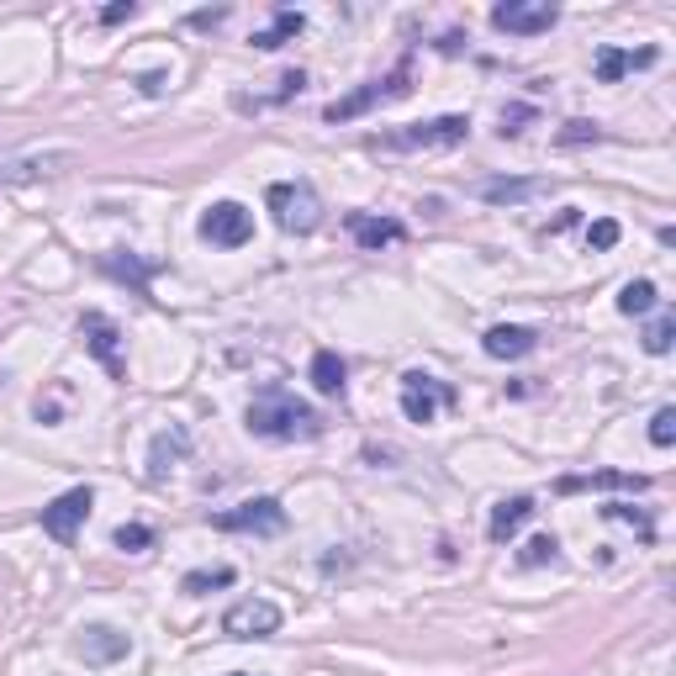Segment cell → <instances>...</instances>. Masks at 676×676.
<instances>
[{
    "label": "cell",
    "instance_id": "23",
    "mask_svg": "<svg viewBox=\"0 0 676 676\" xmlns=\"http://www.w3.org/2000/svg\"><path fill=\"white\" fill-rule=\"evenodd\" d=\"M655 302H661L655 280H629V285L618 291V313H624V318H645V313H655Z\"/></svg>",
    "mask_w": 676,
    "mask_h": 676
},
{
    "label": "cell",
    "instance_id": "30",
    "mask_svg": "<svg viewBox=\"0 0 676 676\" xmlns=\"http://www.w3.org/2000/svg\"><path fill=\"white\" fill-rule=\"evenodd\" d=\"M556 550H560L556 534H539V539H528V545H523V556H518V560H523V565H545V560H556Z\"/></svg>",
    "mask_w": 676,
    "mask_h": 676
},
{
    "label": "cell",
    "instance_id": "14",
    "mask_svg": "<svg viewBox=\"0 0 676 676\" xmlns=\"http://www.w3.org/2000/svg\"><path fill=\"white\" fill-rule=\"evenodd\" d=\"M80 655L90 666H112V661H127V655H132V639L122 635V629H112V624H90L80 635Z\"/></svg>",
    "mask_w": 676,
    "mask_h": 676
},
{
    "label": "cell",
    "instance_id": "11",
    "mask_svg": "<svg viewBox=\"0 0 676 676\" xmlns=\"http://www.w3.org/2000/svg\"><path fill=\"white\" fill-rule=\"evenodd\" d=\"M397 95H407V75H392L386 85H359L355 95H344V101H328L322 106V122H355V117H365L375 101H397Z\"/></svg>",
    "mask_w": 676,
    "mask_h": 676
},
{
    "label": "cell",
    "instance_id": "7",
    "mask_svg": "<svg viewBox=\"0 0 676 676\" xmlns=\"http://www.w3.org/2000/svg\"><path fill=\"white\" fill-rule=\"evenodd\" d=\"M449 401H455V392L444 381H434V375H423V370L401 375V418L407 423H434L438 407H449Z\"/></svg>",
    "mask_w": 676,
    "mask_h": 676
},
{
    "label": "cell",
    "instance_id": "16",
    "mask_svg": "<svg viewBox=\"0 0 676 676\" xmlns=\"http://www.w3.org/2000/svg\"><path fill=\"white\" fill-rule=\"evenodd\" d=\"M349 233H355V243L365 248V254H381V248H392V243L407 239L401 222H392V217H365V212L349 217Z\"/></svg>",
    "mask_w": 676,
    "mask_h": 676
},
{
    "label": "cell",
    "instance_id": "9",
    "mask_svg": "<svg viewBox=\"0 0 676 676\" xmlns=\"http://www.w3.org/2000/svg\"><path fill=\"white\" fill-rule=\"evenodd\" d=\"M90 508H95V492H90V486H75V492L53 497V502L42 508V534H53L59 545H69V539L80 534V523L90 518Z\"/></svg>",
    "mask_w": 676,
    "mask_h": 676
},
{
    "label": "cell",
    "instance_id": "18",
    "mask_svg": "<svg viewBox=\"0 0 676 676\" xmlns=\"http://www.w3.org/2000/svg\"><path fill=\"white\" fill-rule=\"evenodd\" d=\"M645 492L650 476H629V471H592V476H565L560 481V492Z\"/></svg>",
    "mask_w": 676,
    "mask_h": 676
},
{
    "label": "cell",
    "instance_id": "20",
    "mask_svg": "<svg viewBox=\"0 0 676 676\" xmlns=\"http://www.w3.org/2000/svg\"><path fill=\"white\" fill-rule=\"evenodd\" d=\"M313 386H318L322 397H344V386H349V365L333 355V349H318V355H313Z\"/></svg>",
    "mask_w": 676,
    "mask_h": 676
},
{
    "label": "cell",
    "instance_id": "22",
    "mask_svg": "<svg viewBox=\"0 0 676 676\" xmlns=\"http://www.w3.org/2000/svg\"><path fill=\"white\" fill-rule=\"evenodd\" d=\"M302 27H307L302 11H276V22L265 33H254V48H285L291 38H302Z\"/></svg>",
    "mask_w": 676,
    "mask_h": 676
},
{
    "label": "cell",
    "instance_id": "2",
    "mask_svg": "<svg viewBox=\"0 0 676 676\" xmlns=\"http://www.w3.org/2000/svg\"><path fill=\"white\" fill-rule=\"evenodd\" d=\"M265 206L276 212V228H285V233H313L322 222V201L307 180H276L265 191Z\"/></svg>",
    "mask_w": 676,
    "mask_h": 676
},
{
    "label": "cell",
    "instance_id": "8",
    "mask_svg": "<svg viewBox=\"0 0 676 676\" xmlns=\"http://www.w3.org/2000/svg\"><path fill=\"white\" fill-rule=\"evenodd\" d=\"M222 635L228 639H270L280 635V608L265 597H243L222 613Z\"/></svg>",
    "mask_w": 676,
    "mask_h": 676
},
{
    "label": "cell",
    "instance_id": "26",
    "mask_svg": "<svg viewBox=\"0 0 676 676\" xmlns=\"http://www.w3.org/2000/svg\"><path fill=\"white\" fill-rule=\"evenodd\" d=\"M112 545L127 550V556H143V550L154 545V528H149V523H122L117 534H112Z\"/></svg>",
    "mask_w": 676,
    "mask_h": 676
},
{
    "label": "cell",
    "instance_id": "19",
    "mask_svg": "<svg viewBox=\"0 0 676 676\" xmlns=\"http://www.w3.org/2000/svg\"><path fill=\"white\" fill-rule=\"evenodd\" d=\"M191 449V434L186 429H169V434L154 438V449H149V481H164L175 471V460Z\"/></svg>",
    "mask_w": 676,
    "mask_h": 676
},
{
    "label": "cell",
    "instance_id": "35",
    "mask_svg": "<svg viewBox=\"0 0 676 676\" xmlns=\"http://www.w3.org/2000/svg\"><path fill=\"white\" fill-rule=\"evenodd\" d=\"M138 90H143V95H160V90H164V75H143V80H138Z\"/></svg>",
    "mask_w": 676,
    "mask_h": 676
},
{
    "label": "cell",
    "instance_id": "12",
    "mask_svg": "<svg viewBox=\"0 0 676 676\" xmlns=\"http://www.w3.org/2000/svg\"><path fill=\"white\" fill-rule=\"evenodd\" d=\"M80 339H85V349L106 365V375H117V381H127V365H122V349H117V322L106 318V313H85L80 318Z\"/></svg>",
    "mask_w": 676,
    "mask_h": 676
},
{
    "label": "cell",
    "instance_id": "17",
    "mask_svg": "<svg viewBox=\"0 0 676 676\" xmlns=\"http://www.w3.org/2000/svg\"><path fill=\"white\" fill-rule=\"evenodd\" d=\"M528 518H534V497H502V502L492 508V518H486V539H492V545H508Z\"/></svg>",
    "mask_w": 676,
    "mask_h": 676
},
{
    "label": "cell",
    "instance_id": "36",
    "mask_svg": "<svg viewBox=\"0 0 676 676\" xmlns=\"http://www.w3.org/2000/svg\"><path fill=\"white\" fill-rule=\"evenodd\" d=\"M233 676H248V672H233Z\"/></svg>",
    "mask_w": 676,
    "mask_h": 676
},
{
    "label": "cell",
    "instance_id": "29",
    "mask_svg": "<svg viewBox=\"0 0 676 676\" xmlns=\"http://www.w3.org/2000/svg\"><path fill=\"white\" fill-rule=\"evenodd\" d=\"M602 518H613V523H635L639 539H650V534H655V528H650V518L639 513V508H629V502H608V508H602Z\"/></svg>",
    "mask_w": 676,
    "mask_h": 676
},
{
    "label": "cell",
    "instance_id": "27",
    "mask_svg": "<svg viewBox=\"0 0 676 676\" xmlns=\"http://www.w3.org/2000/svg\"><path fill=\"white\" fill-rule=\"evenodd\" d=\"M101 270H106V276H117V280H132L138 291H143V280L154 276V265H132V259H117V254H106V259H101Z\"/></svg>",
    "mask_w": 676,
    "mask_h": 676
},
{
    "label": "cell",
    "instance_id": "21",
    "mask_svg": "<svg viewBox=\"0 0 676 676\" xmlns=\"http://www.w3.org/2000/svg\"><path fill=\"white\" fill-rule=\"evenodd\" d=\"M550 186L545 180H486L476 196L492 201V206H513V201H528V196H545Z\"/></svg>",
    "mask_w": 676,
    "mask_h": 676
},
{
    "label": "cell",
    "instance_id": "4",
    "mask_svg": "<svg viewBox=\"0 0 676 676\" xmlns=\"http://www.w3.org/2000/svg\"><path fill=\"white\" fill-rule=\"evenodd\" d=\"M217 528H228V534H254V539H276L285 534V508H280L276 497H248L239 508H228V513L212 518Z\"/></svg>",
    "mask_w": 676,
    "mask_h": 676
},
{
    "label": "cell",
    "instance_id": "6",
    "mask_svg": "<svg viewBox=\"0 0 676 676\" xmlns=\"http://www.w3.org/2000/svg\"><path fill=\"white\" fill-rule=\"evenodd\" d=\"M560 22V11L550 0H502L492 5V27L497 33H518V38H539Z\"/></svg>",
    "mask_w": 676,
    "mask_h": 676
},
{
    "label": "cell",
    "instance_id": "1",
    "mask_svg": "<svg viewBox=\"0 0 676 676\" xmlns=\"http://www.w3.org/2000/svg\"><path fill=\"white\" fill-rule=\"evenodd\" d=\"M243 423H248L254 438H276V444H296V438L322 434V418L296 392H285V386H265L259 397L248 401Z\"/></svg>",
    "mask_w": 676,
    "mask_h": 676
},
{
    "label": "cell",
    "instance_id": "15",
    "mask_svg": "<svg viewBox=\"0 0 676 676\" xmlns=\"http://www.w3.org/2000/svg\"><path fill=\"white\" fill-rule=\"evenodd\" d=\"M655 59H661L655 48H602V53H597V80L618 85L624 75H635V69H650Z\"/></svg>",
    "mask_w": 676,
    "mask_h": 676
},
{
    "label": "cell",
    "instance_id": "24",
    "mask_svg": "<svg viewBox=\"0 0 676 676\" xmlns=\"http://www.w3.org/2000/svg\"><path fill=\"white\" fill-rule=\"evenodd\" d=\"M233 582H239V571H233V565H212V571H186L180 592H186V597H206V592H217V587H233Z\"/></svg>",
    "mask_w": 676,
    "mask_h": 676
},
{
    "label": "cell",
    "instance_id": "25",
    "mask_svg": "<svg viewBox=\"0 0 676 676\" xmlns=\"http://www.w3.org/2000/svg\"><path fill=\"white\" fill-rule=\"evenodd\" d=\"M672 344H676V318L661 313V318L645 328V355H672Z\"/></svg>",
    "mask_w": 676,
    "mask_h": 676
},
{
    "label": "cell",
    "instance_id": "13",
    "mask_svg": "<svg viewBox=\"0 0 676 676\" xmlns=\"http://www.w3.org/2000/svg\"><path fill=\"white\" fill-rule=\"evenodd\" d=\"M481 349L492 359H523L539 349V333H534V328H518V322H497V328L481 333Z\"/></svg>",
    "mask_w": 676,
    "mask_h": 676
},
{
    "label": "cell",
    "instance_id": "28",
    "mask_svg": "<svg viewBox=\"0 0 676 676\" xmlns=\"http://www.w3.org/2000/svg\"><path fill=\"white\" fill-rule=\"evenodd\" d=\"M650 444H655V449H672L676 444V407H661V412L650 418Z\"/></svg>",
    "mask_w": 676,
    "mask_h": 676
},
{
    "label": "cell",
    "instance_id": "31",
    "mask_svg": "<svg viewBox=\"0 0 676 676\" xmlns=\"http://www.w3.org/2000/svg\"><path fill=\"white\" fill-rule=\"evenodd\" d=\"M618 239H624V228H618L613 217H597L592 228H587V243H592V248H613Z\"/></svg>",
    "mask_w": 676,
    "mask_h": 676
},
{
    "label": "cell",
    "instance_id": "5",
    "mask_svg": "<svg viewBox=\"0 0 676 676\" xmlns=\"http://www.w3.org/2000/svg\"><path fill=\"white\" fill-rule=\"evenodd\" d=\"M201 239L217 243V248H243L254 239V212L243 201H212L201 212Z\"/></svg>",
    "mask_w": 676,
    "mask_h": 676
},
{
    "label": "cell",
    "instance_id": "33",
    "mask_svg": "<svg viewBox=\"0 0 676 676\" xmlns=\"http://www.w3.org/2000/svg\"><path fill=\"white\" fill-rule=\"evenodd\" d=\"M132 16H138V0H117V5H106V11H101V22H106V27H117V22H132Z\"/></svg>",
    "mask_w": 676,
    "mask_h": 676
},
{
    "label": "cell",
    "instance_id": "32",
    "mask_svg": "<svg viewBox=\"0 0 676 676\" xmlns=\"http://www.w3.org/2000/svg\"><path fill=\"white\" fill-rule=\"evenodd\" d=\"M587 138H602V127H597V122H571V127H565V132H560V143H587Z\"/></svg>",
    "mask_w": 676,
    "mask_h": 676
},
{
    "label": "cell",
    "instance_id": "10",
    "mask_svg": "<svg viewBox=\"0 0 676 676\" xmlns=\"http://www.w3.org/2000/svg\"><path fill=\"white\" fill-rule=\"evenodd\" d=\"M75 164H80L75 149H48V154L11 160V164H0V191H5V186H27V180H48V175H64V169H75Z\"/></svg>",
    "mask_w": 676,
    "mask_h": 676
},
{
    "label": "cell",
    "instance_id": "34",
    "mask_svg": "<svg viewBox=\"0 0 676 676\" xmlns=\"http://www.w3.org/2000/svg\"><path fill=\"white\" fill-rule=\"evenodd\" d=\"M217 22H228V11H196L191 16V27H217Z\"/></svg>",
    "mask_w": 676,
    "mask_h": 676
},
{
    "label": "cell",
    "instance_id": "3",
    "mask_svg": "<svg viewBox=\"0 0 676 676\" xmlns=\"http://www.w3.org/2000/svg\"><path fill=\"white\" fill-rule=\"evenodd\" d=\"M471 138V117H434V122H412L401 132H386L375 149H455Z\"/></svg>",
    "mask_w": 676,
    "mask_h": 676
}]
</instances>
